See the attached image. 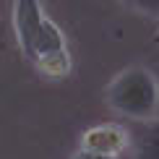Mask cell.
Returning <instances> with one entry per match:
<instances>
[{"label": "cell", "instance_id": "3957f363", "mask_svg": "<svg viewBox=\"0 0 159 159\" xmlns=\"http://www.w3.org/2000/svg\"><path fill=\"white\" fill-rule=\"evenodd\" d=\"M128 130L120 128V125H112V123H104V125H94L89 128L86 133L81 136V149L84 151H94V154H110V157H117L128 149Z\"/></svg>", "mask_w": 159, "mask_h": 159}, {"label": "cell", "instance_id": "7a4b0ae2", "mask_svg": "<svg viewBox=\"0 0 159 159\" xmlns=\"http://www.w3.org/2000/svg\"><path fill=\"white\" fill-rule=\"evenodd\" d=\"M13 31L18 50L26 60L37 63L42 55L65 47V34L55 21L44 16L39 0H16L13 3Z\"/></svg>", "mask_w": 159, "mask_h": 159}, {"label": "cell", "instance_id": "8992f818", "mask_svg": "<svg viewBox=\"0 0 159 159\" xmlns=\"http://www.w3.org/2000/svg\"><path fill=\"white\" fill-rule=\"evenodd\" d=\"M123 5H128L130 11L143 13L149 18H159V0H120Z\"/></svg>", "mask_w": 159, "mask_h": 159}, {"label": "cell", "instance_id": "6da1fadb", "mask_svg": "<svg viewBox=\"0 0 159 159\" xmlns=\"http://www.w3.org/2000/svg\"><path fill=\"white\" fill-rule=\"evenodd\" d=\"M104 97L115 112L141 123L154 117L159 110V81L149 68H125L110 81Z\"/></svg>", "mask_w": 159, "mask_h": 159}, {"label": "cell", "instance_id": "ba28073f", "mask_svg": "<svg viewBox=\"0 0 159 159\" xmlns=\"http://www.w3.org/2000/svg\"><path fill=\"white\" fill-rule=\"evenodd\" d=\"M154 44H159V26H157V34H154V39H151Z\"/></svg>", "mask_w": 159, "mask_h": 159}, {"label": "cell", "instance_id": "52a82bcc", "mask_svg": "<svg viewBox=\"0 0 159 159\" xmlns=\"http://www.w3.org/2000/svg\"><path fill=\"white\" fill-rule=\"evenodd\" d=\"M73 159H117V157H110V154H94V151H84V149H78Z\"/></svg>", "mask_w": 159, "mask_h": 159}, {"label": "cell", "instance_id": "277c9868", "mask_svg": "<svg viewBox=\"0 0 159 159\" xmlns=\"http://www.w3.org/2000/svg\"><path fill=\"white\" fill-rule=\"evenodd\" d=\"M141 123V128L128 133V146H133V159H159V120L149 117Z\"/></svg>", "mask_w": 159, "mask_h": 159}, {"label": "cell", "instance_id": "5b68a950", "mask_svg": "<svg viewBox=\"0 0 159 159\" xmlns=\"http://www.w3.org/2000/svg\"><path fill=\"white\" fill-rule=\"evenodd\" d=\"M39 73H44L47 78H65L70 73V52L68 47H60V50H52L47 55H42L39 60L34 63Z\"/></svg>", "mask_w": 159, "mask_h": 159}]
</instances>
